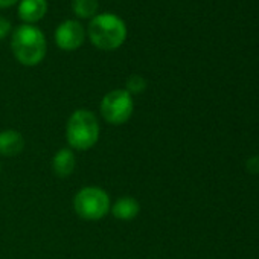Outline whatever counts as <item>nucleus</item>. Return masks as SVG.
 Listing matches in <instances>:
<instances>
[{"mask_svg": "<svg viewBox=\"0 0 259 259\" xmlns=\"http://www.w3.org/2000/svg\"><path fill=\"white\" fill-rule=\"evenodd\" d=\"M128 35L125 22L113 13H99L90 22L87 28V37L90 43L99 51L119 49Z\"/></svg>", "mask_w": 259, "mask_h": 259, "instance_id": "obj_2", "label": "nucleus"}, {"mask_svg": "<svg viewBox=\"0 0 259 259\" xmlns=\"http://www.w3.org/2000/svg\"><path fill=\"white\" fill-rule=\"evenodd\" d=\"M11 32H13V25H11V22H10L7 17L0 16V40L7 38Z\"/></svg>", "mask_w": 259, "mask_h": 259, "instance_id": "obj_13", "label": "nucleus"}, {"mask_svg": "<svg viewBox=\"0 0 259 259\" xmlns=\"http://www.w3.org/2000/svg\"><path fill=\"white\" fill-rule=\"evenodd\" d=\"M110 195L99 186H85L73 197V210L85 221H99L110 213Z\"/></svg>", "mask_w": 259, "mask_h": 259, "instance_id": "obj_4", "label": "nucleus"}, {"mask_svg": "<svg viewBox=\"0 0 259 259\" xmlns=\"http://www.w3.org/2000/svg\"><path fill=\"white\" fill-rule=\"evenodd\" d=\"M26 141L17 130H5L0 132V154L5 157H13L25 150Z\"/></svg>", "mask_w": 259, "mask_h": 259, "instance_id": "obj_8", "label": "nucleus"}, {"mask_svg": "<svg viewBox=\"0 0 259 259\" xmlns=\"http://www.w3.org/2000/svg\"><path fill=\"white\" fill-rule=\"evenodd\" d=\"M101 116L110 125H123L135 111V99L125 89H114L101 99Z\"/></svg>", "mask_w": 259, "mask_h": 259, "instance_id": "obj_5", "label": "nucleus"}, {"mask_svg": "<svg viewBox=\"0 0 259 259\" xmlns=\"http://www.w3.org/2000/svg\"><path fill=\"white\" fill-rule=\"evenodd\" d=\"M87 38V31L78 20H64L61 22L54 34V40L58 49L66 52H73L79 49Z\"/></svg>", "mask_w": 259, "mask_h": 259, "instance_id": "obj_6", "label": "nucleus"}, {"mask_svg": "<svg viewBox=\"0 0 259 259\" xmlns=\"http://www.w3.org/2000/svg\"><path fill=\"white\" fill-rule=\"evenodd\" d=\"M147 89V79L142 75H132L126 79V92L130 95H139Z\"/></svg>", "mask_w": 259, "mask_h": 259, "instance_id": "obj_12", "label": "nucleus"}, {"mask_svg": "<svg viewBox=\"0 0 259 259\" xmlns=\"http://www.w3.org/2000/svg\"><path fill=\"white\" fill-rule=\"evenodd\" d=\"M76 168V157L73 150L70 148H61L55 153L52 159V171L57 177L66 179L73 174Z\"/></svg>", "mask_w": 259, "mask_h": 259, "instance_id": "obj_10", "label": "nucleus"}, {"mask_svg": "<svg viewBox=\"0 0 259 259\" xmlns=\"http://www.w3.org/2000/svg\"><path fill=\"white\" fill-rule=\"evenodd\" d=\"M248 169L251 172H259V157H253V159H248Z\"/></svg>", "mask_w": 259, "mask_h": 259, "instance_id": "obj_14", "label": "nucleus"}, {"mask_svg": "<svg viewBox=\"0 0 259 259\" xmlns=\"http://www.w3.org/2000/svg\"><path fill=\"white\" fill-rule=\"evenodd\" d=\"M0 171H2V165H0Z\"/></svg>", "mask_w": 259, "mask_h": 259, "instance_id": "obj_16", "label": "nucleus"}, {"mask_svg": "<svg viewBox=\"0 0 259 259\" xmlns=\"http://www.w3.org/2000/svg\"><path fill=\"white\" fill-rule=\"evenodd\" d=\"M99 10V0H72V11L78 19L92 20Z\"/></svg>", "mask_w": 259, "mask_h": 259, "instance_id": "obj_11", "label": "nucleus"}, {"mask_svg": "<svg viewBox=\"0 0 259 259\" xmlns=\"http://www.w3.org/2000/svg\"><path fill=\"white\" fill-rule=\"evenodd\" d=\"M101 126L96 114L87 108L75 110L66 125V139L70 150L87 151L99 141Z\"/></svg>", "mask_w": 259, "mask_h": 259, "instance_id": "obj_3", "label": "nucleus"}, {"mask_svg": "<svg viewBox=\"0 0 259 259\" xmlns=\"http://www.w3.org/2000/svg\"><path fill=\"white\" fill-rule=\"evenodd\" d=\"M11 51L14 58L26 66H38L48 54V40L45 32L35 25H20L11 32Z\"/></svg>", "mask_w": 259, "mask_h": 259, "instance_id": "obj_1", "label": "nucleus"}, {"mask_svg": "<svg viewBox=\"0 0 259 259\" xmlns=\"http://www.w3.org/2000/svg\"><path fill=\"white\" fill-rule=\"evenodd\" d=\"M111 215L116 218V220H120V221H132L135 220L139 212H141V204L136 198L130 197V195H125V197H120L117 198L113 204H111V209H110Z\"/></svg>", "mask_w": 259, "mask_h": 259, "instance_id": "obj_9", "label": "nucleus"}, {"mask_svg": "<svg viewBox=\"0 0 259 259\" xmlns=\"http://www.w3.org/2000/svg\"><path fill=\"white\" fill-rule=\"evenodd\" d=\"M48 10H49L48 0H20L17 14L25 25H35L46 17Z\"/></svg>", "mask_w": 259, "mask_h": 259, "instance_id": "obj_7", "label": "nucleus"}, {"mask_svg": "<svg viewBox=\"0 0 259 259\" xmlns=\"http://www.w3.org/2000/svg\"><path fill=\"white\" fill-rule=\"evenodd\" d=\"M20 0H0V10H8L14 5H17Z\"/></svg>", "mask_w": 259, "mask_h": 259, "instance_id": "obj_15", "label": "nucleus"}]
</instances>
